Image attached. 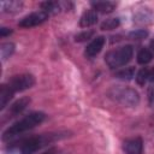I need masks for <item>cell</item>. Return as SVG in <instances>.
Masks as SVG:
<instances>
[{
  "instance_id": "24",
  "label": "cell",
  "mask_w": 154,
  "mask_h": 154,
  "mask_svg": "<svg viewBox=\"0 0 154 154\" xmlns=\"http://www.w3.org/2000/svg\"><path fill=\"white\" fill-rule=\"evenodd\" d=\"M149 81L150 82H154V67L149 70Z\"/></svg>"
},
{
  "instance_id": "6",
  "label": "cell",
  "mask_w": 154,
  "mask_h": 154,
  "mask_svg": "<svg viewBox=\"0 0 154 154\" xmlns=\"http://www.w3.org/2000/svg\"><path fill=\"white\" fill-rule=\"evenodd\" d=\"M48 18H49V14L46 13L45 11H42V10L41 11H36V12H31V13L26 14L25 17H23L18 22V26L24 28V29H30V28L41 25Z\"/></svg>"
},
{
  "instance_id": "16",
  "label": "cell",
  "mask_w": 154,
  "mask_h": 154,
  "mask_svg": "<svg viewBox=\"0 0 154 154\" xmlns=\"http://www.w3.org/2000/svg\"><path fill=\"white\" fill-rule=\"evenodd\" d=\"M116 77L122 81H131L135 77V67H125L116 72Z\"/></svg>"
},
{
  "instance_id": "15",
  "label": "cell",
  "mask_w": 154,
  "mask_h": 154,
  "mask_svg": "<svg viewBox=\"0 0 154 154\" xmlns=\"http://www.w3.org/2000/svg\"><path fill=\"white\" fill-rule=\"evenodd\" d=\"M136 58H137V63H138V64H141V65H147V64L150 63L152 59H153V52H152L149 48L143 47V48H141V49L138 51Z\"/></svg>"
},
{
  "instance_id": "13",
  "label": "cell",
  "mask_w": 154,
  "mask_h": 154,
  "mask_svg": "<svg viewBox=\"0 0 154 154\" xmlns=\"http://www.w3.org/2000/svg\"><path fill=\"white\" fill-rule=\"evenodd\" d=\"M14 93L10 89L6 83H2L0 87V109H5L10 100L13 97Z\"/></svg>"
},
{
  "instance_id": "8",
  "label": "cell",
  "mask_w": 154,
  "mask_h": 154,
  "mask_svg": "<svg viewBox=\"0 0 154 154\" xmlns=\"http://www.w3.org/2000/svg\"><path fill=\"white\" fill-rule=\"evenodd\" d=\"M123 149L126 154H143V140L140 136L124 141Z\"/></svg>"
},
{
  "instance_id": "14",
  "label": "cell",
  "mask_w": 154,
  "mask_h": 154,
  "mask_svg": "<svg viewBox=\"0 0 154 154\" xmlns=\"http://www.w3.org/2000/svg\"><path fill=\"white\" fill-rule=\"evenodd\" d=\"M0 7L4 12H17L23 7L22 1L17 0H11V1H1Z\"/></svg>"
},
{
  "instance_id": "3",
  "label": "cell",
  "mask_w": 154,
  "mask_h": 154,
  "mask_svg": "<svg viewBox=\"0 0 154 154\" xmlns=\"http://www.w3.org/2000/svg\"><path fill=\"white\" fill-rule=\"evenodd\" d=\"M134 57V47L131 45H124L116 49H112L105 54V63L109 69H119L125 66Z\"/></svg>"
},
{
  "instance_id": "22",
  "label": "cell",
  "mask_w": 154,
  "mask_h": 154,
  "mask_svg": "<svg viewBox=\"0 0 154 154\" xmlns=\"http://www.w3.org/2000/svg\"><path fill=\"white\" fill-rule=\"evenodd\" d=\"M10 34H12V30L10 28H6V26H1L0 28V36L1 37H6L8 36Z\"/></svg>"
},
{
  "instance_id": "5",
  "label": "cell",
  "mask_w": 154,
  "mask_h": 154,
  "mask_svg": "<svg viewBox=\"0 0 154 154\" xmlns=\"http://www.w3.org/2000/svg\"><path fill=\"white\" fill-rule=\"evenodd\" d=\"M6 84L10 87V89L13 93L18 91H24L26 89H30L35 84V77L31 73H19L12 76Z\"/></svg>"
},
{
  "instance_id": "9",
  "label": "cell",
  "mask_w": 154,
  "mask_h": 154,
  "mask_svg": "<svg viewBox=\"0 0 154 154\" xmlns=\"http://www.w3.org/2000/svg\"><path fill=\"white\" fill-rule=\"evenodd\" d=\"M69 5L72 6V4L60 2V1H43V2H40L41 10L45 11L46 13H48L49 16L51 14H57L61 10H69Z\"/></svg>"
},
{
  "instance_id": "2",
  "label": "cell",
  "mask_w": 154,
  "mask_h": 154,
  "mask_svg": "<svg viewBox=\"0 0 154 154\" xmlns=\"http://www.w3.org/2000/svg\"><path fill=\"white\" fill-rule=\"evenodd\" d=\"M67 136V131H55V132H48V134H41L36 136H31L29 138H25L20 143V154H35L37 150L42 149L43 147L65 138Z\"/></svg>"
},
{
  "instance_id": "19",
  "label": "cell",
  "mask_w": 154,
  "mask_h": 154,
  "mask_svg": "<svg viewBox=\"0 0 154 154\" xmlns=\"http://www.w3.org/2000/svg\"><path fill=\"white\" fill-rule=\"evenodd\" d=\"M119 25H120L119 18H108L105 22H102L101 29L102 30H113V29H117Z\"/></svg>"
},
{
  "instance_id": "18",
  "label": "cell",
  "mask_w": 154,
  "mask_h": 154,
  "mask_svg": "<svg viewBox=\"0 0 154 154\" xmlns=\"http://www.w3.org/2000/svg\"><path fill=\"white\" fill-rule=\"evenodd\" d=\"M135 78H136V82H137L138 85H144L146 82L149 81V69H147V67L141 69V70L136 73Z\"/></svg>"
},
{
  "instance_id": "7",
  "label": "cell",
  "mask_w": 154,
  "mask_h": 154,
  "mask_svg": "<svg viewBox=\"0 0 154 154\" xmlns=\"http://www.w3.org/2000/svg\"><path fill=\"white\" fill-rule=\"evenodd\" d=\"M105 42H106V38L105 36H96L94 37L85 47L84 49V55L88 58V59H93L95 58L103 48L105 46Z\"/></svg>"
},
{
  "instance_id": "12",
  "label": "cell",
  "mask_w": 154,
  "mask_h": 154,
  "mask_svg": "<svg viewBox=\"0 0 154 154\" xmlns=\"http://www.w3.org/2000/svg\"><path fill=\"white\" fill-rule=\"evenodd\" d=\"M96 22H97V12L94 10H88L81 16L79 25L81 28H89L96 24Z\"/></svg>"
},
{
  "instance_id": "10",
  "label": "cell",
  "mask_w": 154,
  "mask_h": 154,
  "mask_svg": "<svg viewBox=\"0 0 154 154\" xmlns=\"http://www.w3.org/2000/svg\"><path fill=\"white\" fill-rule=\"evenodd\" d=\"M30 101H31V100H30V97H28V96H24V97H20V99H18V100H16V101L8 107V111H7V113L5 114L6 118H13V117L20 114V113L29 106Z\"/></svg>"
},
{
  "instance_id": "17",
  "label": "cell",
  "mask_w": 154,
  "mask_h": 154,
  "mask_svg": "<svg viewBox=\"0 0 154 154\" xmlns=\"http://www.w3.org/2000/svg\"><path fill=\"white\" fill-rule=\"evenodd\" d=\"M14 52V43L12 42H5L0 47V54H1V60L5 61L7 58H10Z\"/></svg>"
},
{
  "instance_id": "1",
  "label": "cell",
  "mask_w": 154,
  "mask_h": 154,
  "mask_svg": "<svg viewBox=\"0 0 154 154\" xmlns=\"http://www.w3.org/2000/svg\"><path fill=\"white\" fill-rule=\"evenodd\" d=\"M46 119V114L41 111L30 112L29 114L24 116L23 118L14 122L2 132V141H11L16 137L20 136L22 134L32 130L34 128L38 126Z\"/></svg>"
},
{
  "instance_id": "21",
  "label": "cell",
  "mask_w": 154,
  "mask_h": 154,
  "mask_svg": "<svg viewBox=\"0 0 154 154\" xmlns=\"http://www.w3.org/2000/svg\"><path fill=\"white\" fill-rule=\"evenodd\" d=\"M147 36H148V31L147 30H143V29H138V30L131 31L129 34V37L132 38V40H142V38H144Z\"/></svg>"
},
{
  "instance_id": "4",
  "label": "cell",
  "mask_w": 154,
  "mask_h": 154,
  "mask_svg": "<svg viewBox=\"0 0 154 154\" xmlns=\"http://www.w3.org/2000/svg\"><path fill=\"white\" fill-rule=\"evenodd\" d=\"M108 96L126 107H136L140 103V94L130 87H113L108 91Z\"/></svg>"
},
{
  "instance_id": "20",
  "label": "cell",
  "mask_w": 154,
  "mask_h": 154,
  "mask_svg": "<svg viewBox=\"0 0 154 154\" xmlns=\"http://www.w3.org/2000/svg\"><path fill=\"white\" fill-rule=\"evenodd\" d=\"M94 35H95L94 30H84V31H82L75 36V41L76 42H85V41L93 38Z\"/></svg>"
},
{
  "instance_id": "11",
  "label": "cell",
  "mask_w": 154,
  "mask_h": 154,
  "mask_svg": "<svg viewBox=\"0 0 154 154\" xmlns=\"http://www.w3.org/2000/svg\"><path fill=\"white\" fill-rule=\"evenodd\" d=\"M90 5L94 11L100 13H111L117 6V4L113 1H91Z\"/></svg>"
},
{
  "instance_id": "23",
  "label": "cell",
  "mask_w": 154,
  "mask_h": 154,
  "mask_svg": "<svg viewBox=\"0 0 154 154\" xmlns=\"http://www.w3.org/2000/svg\"><path fill=\"white\" fill-rule=\"evenodd\" d=\"M42 154H59V153H58V149H55V148H49L48 150L43 152Z\"/></svg>"
},
{
  "instance_id": "25",
  "label": "cell",
  "mask_w": 154,
  "mask_h": 154,
  "mask_svg": "<svg viewBox=\"0 0 154 154\" xmlns=\"http://www.w3.org/2000/svg\"><path fill=\"white\" fill-rule=\"evenodd\" d=\"M149 49H150V51L154 53V37L150 40V43H149Z\"/></svg>"
}]
</instances>
